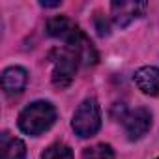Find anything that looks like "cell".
I'll use <instances>...</instances> for the list:
<instances>
[{
	"instance_id": "obj_1",
	"label": "cell",
	"mask_w": 159,
	"mask_h": 159,
	"mask_svg": "<svg viewBox=\"0 0 159 159\" xmlns=\"http://www.w3.org/2000/svg\"><path fill=\"white\" fill-rule=\"evenodd\" d=\"M47 32L52 38L62 39L66 43V47L73 49L84 64H96L98 62V52H96L92 41L86 38V34L81 30V26L75 25L69 17L58 15V17L49 19Z\"/></svg>"
},
{
	"instance_id": "obj_2",
	"label": "cell",
	"mask_w": 159,
	"mask_h": 159,
	"mask_svg": "<svg viewBox=\"0 0 159 159\" xmlns=\"http://www.w3.org/2000/svg\"><path fill=\"white\" fill-rule=\"evenodd\" d=\"M56 122V109L49 101H34L19 114V129L30 137H38L52 127Z\"/></svg>"
},
{
	"instance_id": "obj_3",
	"label": "cell",
	"mask_w": 159,
	"mask_h": 159,
	"mask_svg": "<svg viewBox=\"0 0 159 159\" xmlns=\"http://www.w3.org/2000/svg\"><path fill=\"white\" fill-rule=\"evenodd\" d=\"M79 54L69 47H58L51 52V66H52V84L56 88H67L79 67Z\"/></svg>"
},
{
	"instance_id": "obj_4",
	"label": "cell",
	"mask_w": 159,
	"mask_h": 159,
	"mask_svg": "<svg viewBox=\"0 0 159 159\" xmlns=\"http://www.w3.org/2000/svg\"><path fill=\"white\" fill-rule=\"evenodd\" d=\"M71 127L81 139L94 137L99 131V127H101V109H99V105L94 98L84 99L77 107V111L73 114V120H71Z\"/></svg>"
},
{
	"instance_id": "obj_5",
	"label": "cell",
	"mask_w": 159,
	"mask_h": 159,
	"mask_svg": "<svg viewBox=\"0 0 159 159\" xmlns=\"http://www.w3.org/2000/svg\"><path fill=\"white\" fill-rule=\"evenodd\" d=\"M120 120L124 124L125 135L129 140H139L142 139L148 129L152 127V112L144 107H137L133 111H124L120 114Z\"/></svg>"
},
{
	"instance_id": "obj_6",
	"label": "cell",
	"mask_w": 159,
	"mask_h": 159,
	"mask_svg": "<svg viewBox=\"0 0 159 159\" xmlns=\"http://www.w3.org/2000/svg\"><path fill=\"white\" fill-rule=\"evenodd\" d=\"M144 10H146V2H112L111 4L112 21L118 26H127L137 17H140Z\"/></svg>"
},
{
	"instance_id": "obj_7",
	"label": "cell",
	"mask_w": 159,
	"mask_h": 159,
	"mask_svg": "<svg viewBox=\"0 0 159 159\" xmlns=\"http://www.w3.org/2000/svg\"><path fill=\"white\" fill-rule=\"evenodd\" d=\"M135 84L146 96H159V67L144 66L135 71Z\"/></svg>"
},
{
	"instance_id": "obj_8",
	"label": "cell",
	"mask_w": 159,
	"mask_h": 159,
	"mask_svg": "<svg viewBox=\"0 0 159 159\" xmlns=\"http://www.w3.org/2000/svg\"><path fill=\"white\" fill-rule=\"evenodd\" d=\"M28 83V73L25 67L21 66H11V67H6L4 73H2V88L8 96H15V94H21L25 90Z\"/></svg>"
},
{
	"instance_id": "obj_9",
	"label": "cell",
	"mask_w": 159,
	"mask_h": 159,
	"mask_svg": "<svg viewBox=\"0 0 159 159\" xmlns=\"http://www.w3.org/2000/svg\"><path fill=\"white\" fill-rule=\"evenodd\" d=\"M0 148H2V159H25L26 146L21 139L11 137L10 133H2L0 137Z\"/></svg>"
},
{
	"instance_id": "obj_10",
	"label": "cell",
	"mask_w": 159,
	"mask_h": 159,
	"mask_svg": "<svg viewBox=\"0 0 159 159\" xmlns=\"http://www.w3.org/2000/svg\"><path fill=\"white\" fill-rule=\"evenodd\" d=\"M41 159H73V152L64 142H54L43 150Z\"/></svg>"
},
{
	"instance_id": "obj_11",
	"label": "cell",
	"mask_w": 159,
	"mask_h": 159,
	"mask_svg": "<svg viewBox=\"0 0 159 159\" xmlns=\"http://www.w3.org/2000/svg\"><path fill=\"white\" fill-rule=\"evenodd\" d=\"M83 159H114V150L111 144H96L83 152Z\"/></svg>"
},
{
	"instance_id": "obj_12",
	"label": "cell",
	"mask_w": 159,
	"mask_h": 159,
	"mask_svg": "<svg viewBox=\"0 0 159 159\" xmlns=\"http://www.w3.org/2000/svg\"><path fill=\"white\" fill-rule=\"evenodd\" d=\"M62 2H58V0H56V2H39V6L41 8H58Z\"/></svg>"
},
{
	"instance_id": "obj_13",
	"label": "cell",
	"mask_w": 159,
	"mask_h": 159,
	"mask_svg": "<svg viewBox=\"0 0 159 159\" xmlns=\"http://www.w3.org/2000/svg\"><path fill=\"white\" fill-rule=\"evenodd\" d=\"M157 159H159V157H157Z\"/></svg>"
}]
</instances>
